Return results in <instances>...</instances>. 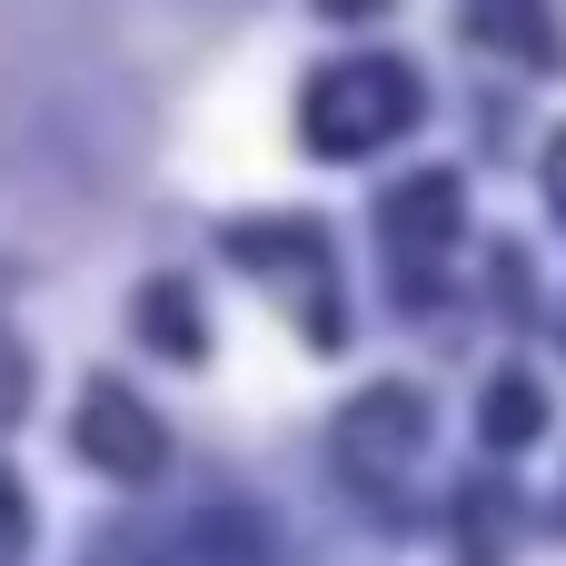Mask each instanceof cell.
<instances>
[{"mask_svg":"<svg viewBox=\"0 0 566 566\" xmlns=\"http://www.w3.org/2000/svg\"><path fill=\"white\" fill-rule=\"evenodd\" d=\"M318 10H338V20H368V10H378V0H318Z\"/></svg>","mask_w":566,"mask_h":566,"instance_id":"7","label":"cell"},{"mask_svg":"<svg viewBox=\"0 0 566 566\" xmlns=\"http://www.w3.org/2000/svg\"><path fill=\"white\" fill-rule=\"evenodd\" d=\"M537 418H547V398H537L527 378H507V388L488 398V438H507V448H517V438H537Z\"/></svg>","mask_w":566,"mask_h":566,"instance_id":"5","label":"cell"},{"mask_svg":"<svg viewBox=\"0 0 566 566\" xmlns=\"http://www.w3.org/2000/svg\"><path fill=\"white\" fill-rule=\"evenodd\" d=\"M129 566H269V547H259L239 517H199V527H179V537L139 547Z\"/></svg>","mask_w":566,"mask_h":566,"instance_id":"3","label":"cell"},{"mask_svg":"<svg viewBox=\"0 0 566 566\" xmlns=\"http://www.w3.org/2000/svg\"><path fill=\"white\" fill-rule=\"evenodd\" d=\"M547 179H557V199H566V139H547Z\"/></svg>","mask_w":566,"mask_h":566,"instance_id":"6","label":"cell"},{"mask_svg":"<svg viewBox=\"0 0 566 566\" xmlns=\"http://www.w3.org/2000/svg\"><path fill=\"white\" fill-rule=\"evenodd\" d=\"M408 70L398 60H348V70H328L318 90H308V139L328 149V159H348V149H368V139H388V129H408Z\"/></svg>","mask_w":566,"mask_h":566,"instance_id":"1","label":"cell"},{"mask_svg":"<svg viewBox=\"0 0 566 566\" xmlns=\"http://www.w3.org/2000/svg\"><path fill=\"white\" fill-rule=\"evenodd\" d=\"M90 428H80V448L99 458V468H119V478H139V468H159V428H149V408H129L119 388H90V408H80Z\"/></svg>","mask_w":566,"mask_h":566,"instance_id":"2","label":"cell"},{"mask_svg":"<svg viewBox=\"0 0 566 566\" xmlns=\"http://www.w3.org/2000/svg\"><path fill=\"white\" fill-rule=\"evenodd\" d=\"M388 229H398L408 249H428L438 229H458V179H408L398 209H388Z\"/></svg>","mask_w":566,"mask_h":566,"instance_id":"4","label":"cell"}]
</instances>
